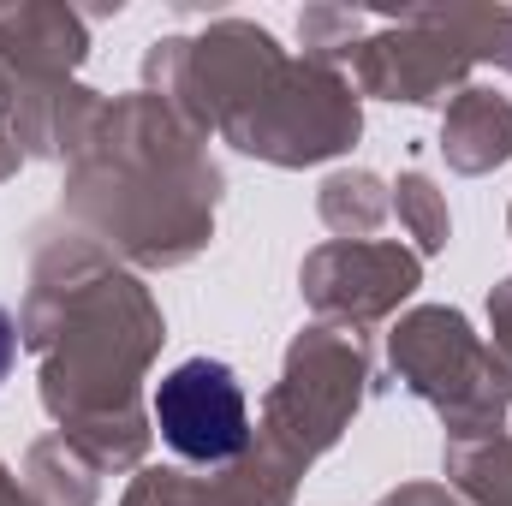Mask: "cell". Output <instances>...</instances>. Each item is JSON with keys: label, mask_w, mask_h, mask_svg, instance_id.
<instances>
[{"label": "cell", "mask_w": 512, "mask_h": 506, "mask_svg": "<svg viewBox=\"0 0 512 506\" xmlns=\"http://www.w3.org/2000/svg\"><path fill=\"white\" fill-rule=\"evenodd\" d=\"M155 429L191 465H227L251 447V405L221 358H185L155 381Z\"/></svg>", "instance_id": "6da1fadb"}, {"label": "cell", "mask_w": 512, "mask_h": 506, "mask_svg": "<svg viewBox=\"0 0 512 506\" xmlns=\"http://www.w3.org/2000/svg\"><path fill=\"white\" fill-rule=\"evenodd\" d=\"M12 358H18V328H12V316L0 304V381L12 376Z\"/></svg>", "instance_id": "7a4b0ae2"}]
</instances>
